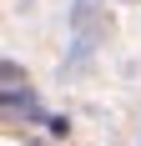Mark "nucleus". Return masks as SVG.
Instances as JSON below:
<instances>
[{
    "label": "nucleus",
    "mask_w": 141,
    "mask_h": 146,
    "mask_svg": "<svg viewBox=\"0 0 141 146\" xmlns=\"http://www.w3.org/2000/svg\"><path fill=\"white\" fill-rule=\"evenodd\" d=\"M0 81H5V86H10V81L20 86V81H25V71H20V66H5V60H0Z\"/></svg>",
    "instance_id": "obj_1"
}]
</instances>
